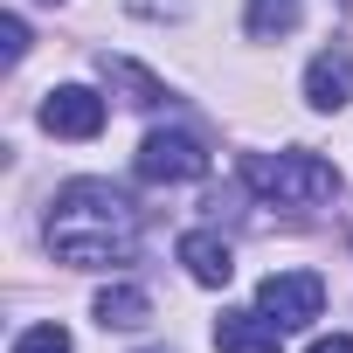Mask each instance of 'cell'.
I'll use <instances>...</instances> for the list:
<instances>
[{
	"instance_id": "6da1fadb",
	"label": "cell",
	"mask_w": 353,
	"mask_h": 353,
	"mask_svg": "<svg viewBox=\"0 0 353 353\" xmlns=\"http://www.w3.org/2000/svg\"><path fill=\"white\" fill-rule=\"evenodd\" d=\"M139 201L111 181H70L42 222V243L56 263H77V270H104V263H132L139 250Z\"/></svg>"
},
{
	"instance_id": "7a4b0ae2",
	"label": "cell",
	"mask_w": 353,
	"mask_h": 353,
	"mask_svg": "<svg viewBox=\"0 0 353 353\" xmlns=\"http://www.w3.org/2000/svg\"><path fill=\"white\" fill-rule=\"evenodd\" d=\"M243 181H250V194H263L277 208H312V201L339 194V173L319 152H243Z\"/></svg>"
},
{
	"instance_id": "3957f363",
	"label": "cell",
	"mask_w": 353,
	"mask_h": 353,
	"mask_svg": "<svg viewBox=\"0 0 353 353\" xmlns=\"http://www.w3.org/2000/svg\"><path fill=\"white\" fill-rule=\"evenodd\" d=\"M132 173H139L145 188H188V181H201V173H208V152H201L194 132H145Z\"/></svg>"
},
{
	"instance_id": "277c9868",
	"label": "cell",
	"mask_w": 353,
	"mask_h": 353,
	"mask_svg": "<svg viewBox=\"0 0 353 353\" xmlns=\"http://www.w3.org/2000/svg\"><path fill=\"white\" fill-rule=\"evenodd\" d=\"M256 312L277 319L284 332H298V325H312V319L325 312V284H319L312 270H270V277L256 284Z\"/></svg>"
},
{
	"instance_id": "5b68a950",
	"label": "cell",
	"mask_w": 353,
	"mask_h": 353,
	"mask_svg": "<svg viewBox=\"0 0 353 353\" xmlns=\"http://www.w3.org/2000/svg\"><path fill=\"white\" fill-rule=\"evenodd\" d=\"M42 132H56V139H97V132H104V97L83 90V83L49 90V97H42Z\"/></svg>"
},
{
	"instance_id": "8992f818",
	"label": "cell",
	"mask_w": 353,
	"mask_h": 353,
	"mask_svg": "<svg viewBox=\"0 0 353 353\" xmlns=\"http://www.w3.org/2000/svg\"><path fill=\"white\" fill-rule=\"evenodd\" d=\"M305 104H312V111L353 104V42H332V49L312 56V70H305Z\"/></svg>"
},
{
	"instance_id": "52a82bcc",
	"label": "cell",
	"mask_w": 353,
	"mask_h": 353,
	"mask_svg": "<svg viewBox=\"0 0 353 353\" xmlns=\"http://www.w3.org/2000/svg\"><path fill=\"white\" fill-rule=\"evenodd\" d=\"M215 353H284V325L263 312H222L215 319Z\"/></svg>"
},
{
	"instance_id": "ba28073f",
	"label": "cell",
	"mask_w": 353,
	"mask_h": 353,
	"mask_svg": "<svg viewBox=\"0 0 353 353\" xmlns=\"http://www.w3.org/2000/svg\"><path fill=\"white\" fill-rule=\"evenodd\" d=\"M181 263H188V277L208 284V291H222V284L236 277V256H229V243H222L215 229H188V236H181Z\"/></svg>"
},
{
	"instance_id": "9c48e42d",
	"label": "cell",
	"mask_w": 353,
	"mask_h": 353,
	"mask_svg": "<svg viewBox=\"0 0 353 353\" xmlns=\"http://www.w3.org/2000/svg\"><path fill=\"white\" fill-rule=\"evenodd\" d=\"M90 312H97V325H104V332H139V325L152 319V298H145L139 284H104Z\"/></svg>"
},
{
	"instance_id": "30bf717a",
	"label": "cell",
	"mask_w": 353,
	"mask_h": 353,
	"mask_svg": "<svg viewBox=\"0 0 353 353\" xmlns=\"http://www.w3.org/2000/svg\"><path fill=\"white\" fill-rule=\"evenodd\" d=\"M298 21H305V0H250V8H243L250 42H277V35H291Z\"/></svg>"
},
{
	"instance_id": "8fae6325",
	"label": "cell",
	"mask_w": 353,
	"mask_h": 353,
	"mask_svg": "<svg viewBox=\"0 0 353 353\" xmlns=\"http://www.w3.org/2000/svg\"><path fill=\"white\" fill-rule=\"evenodd\" d=\"M97 70H104L111 83H125V90H132V104H159V97H166V83H159V77H145L139 63H125V56H97Z\"/></svg>"
},
{
	"instance_id": "7c38bea8",
	"label": "cell",
	"mask_w": 353,
	"mask_h": 353,
	"mask_svg": "<svg viewBox=\"0 0 353 353\" xmlns=\"http://www.w3.org/2000/svg\"><path fill=\"white\" fill-rule=\"evenodd\" d=\"M14 353H70V332H63L56 319H42V325H28V332L14 339Z\"/></svg>"
},
{
	"instance_id": "4fadbf2b",
	"label": "cell",
	"mask_w": 353,
	"mask_h": 353,
	"mask_svg": "<svg viewBox=\"0 0 353 353\" xmlns=\"http://www.w3.org/2000/svg\"><path fill=\"white\" fill-rule=\"evenodd\" d=\"M0 42H8V63H21V56H28V21L8 14V21H0Z\"/></svg>"
},
{
	"instance_id": "5bb4252c",
	"label": "cell",
	"mask_w": 353,
	"mask_h": 353,
	"mask_svg": "<svg viewBox=\"0 0 353 353\" xmlns=\"http://www.w3.org/2000/svg\"><path fill=\"white\" fill-rule=\"evenodd\" d=\"M305 353H353V332H325V339H312Z\"/></svg>"
},
{
	"instance_id": "9a60e30c",
	"label": "cell",
	"mask_w": 353,
	"mask_h": 353,
	"mask_svg": "<svg viewBox=\"0 0 353 353\" xmlns=\"http://www.w3.org/2000/svg\"><path fill=\"white\" fill-rule=\"evenodd\" d=\"M152 353H166V346H152Z\"/></svg>"
}]
</instances>
